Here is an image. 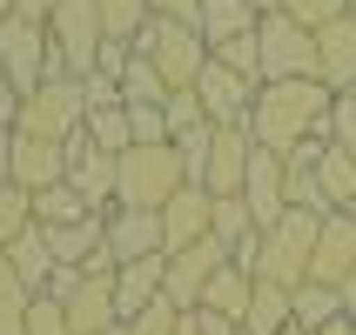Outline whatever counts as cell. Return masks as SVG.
Masks as SVG:
<instances>
[{
	"label": "cell",
	"instance_id": "6da1fadb",
	"mask_svg": "<svg viewBox=\"0 0 356 335\" xmlns=\"http://www.w3.org/2000/svg\"><path fill=\"white\" fill-rule=\"evenodd\" d=\"M330 101L337 94H330L323 80H262L242 128H249L256 148L316 168V148H330Z\"/></svg>",
	"mask_w": 356,
	"mask_h": 335
},
{
	"label": "cell",
	"instance_id": "7a4b0ae2",
	"mask_svg": "<svg viewBox=\"0 0 356 335\" xmlns=\"http://www.w3.org/2000/svg\"><path fill=\"white\" fill-rule=\"evenodd\" d=\"M181 188H188V168H181L175 141L115 155V208H148V215H161Z\"/></svg>",
	"mask_w": 356,
	"mask_h": 335
},
{
	"label": "cell",
	"instance_id": "3957f363",
	"mask_svg": "<svg viewBox=\"0 0 356 335\" xmlns=\"http://www.w3.org/2000/svg\"><path fill=\"white\" fill-rule=\"evenodd\" d=\"M128 47H135V54L148 60L161 80H168V94L195 87L202 67H209V40H202L195 27H181V20H161V14H148V27H141Z\"/></svg>",
	"mask_w": 356,
	"mask_h": 335
},
{
	"label": "cell",
	"instance_id": "277c9868",
	"mask_svg": "<svg viewBox=\"0 0 356 335\" xmlns=\"http://www.w3.org/2000/svg\"><path fill=\"white\" fill-rule=\"evenodd\" d=\"M81 121H88L81 80L47 74L34 94H20V121H14V135H34V141H54V148H67V141L81 135Z\"/></svg>",
	"mask_w": 356,
	"mask_h": 335
},
{
	"label": "cell",
	"instance_id": "5b68a950",
	"mask_svg": "<svg viewBox=\"0 0 356 335\" xmlns=\"http://www.w3.org/2000/svg\"><path fill=\"white\" fill-rule=\"evenodd\" d=\"M316 228H323V215H302V208H289L276 228H262L256 275L282 282V289H302V282H309V255H316Z\"/></svg>",
	"mask_w": 356,
	"mask_h": 335
},
{
	"label": "cell",
	"instance_id": "8992f818",
	"mask_svg": "<svg viewBox=\"0 0 356 335\" xmlns=\"http://www.w3.org/2000/svg\"><path fill=\"white\" fill-rule=\"evenodd\" d=\"M256 47H262V80H316V34L296 27L289 14L256 20Z\"/></svg>",
	"mask_w": 356,
	"mask_h": 335
},
{
	"label": "cell",
	"instance_id": "52a82bcc",
	"mask_svg": "<svg viewBox=\"0 0 356 335\" xmlns=\"http://www.w3.org/2000/svg\"><path fill=\"white\" fill-rule=\"evenodd\" d=\"M0 74L14 80L20 94H34L47 80V27L40 20H20V14L0 20Z\"/></svg>",
	"mask_w": 356,
	"mask_h": 335
},
{
	"label": "cell",
	"instance_id": "ba28073f",
	"mask_svg": "<svg viewBox=\"0 0 356 335\" xmlns=\"http://www.w3.org/2000/svg\"><path fill=\"white\" fill-rule=\"evenodd\" d=\"M242 208H249V221L262 228H276L282 215H289V161L269 155V148H256L249 155V175H242Z\"/></svg>",
	"mask_w": 356,
	"mask_h": 335
},
{
	"label": "cell",
	"instance_id": "9c48e42d",
	"mask_svg": "<svg viewBox=\"0 0 356 335\" xmlns=\"http://www.w3.org/2000/svg\"><path fill=\"white\" fill-rule=\"evenodd\" d=\"M101 248H108L115 268L161 255V215H148V208H108L101 215Z\"/></svg>",
	"mask_w": 356,
	"mask_h": 335
},
{
	"label": "cell",
	"instance_id": "30bf717a",
	"mask_svg": "<svg viewBox=\"0 0 356 335\" xmlns=\"http://www.w3.org/2000/svg\"><path fill=\"white\" fill-rule=\"evenodd\" d=\"M222 261H229V248H222L216 235L195 241V248H181V255H168V268H161V295L175 302V309H195L202 289H209V275H216Z\"/></svg>",
	"mask_w": 356,
	"mask_h": 335
},
{
	"label": "cell",
	"instance_id": "8fae6325",
	"mask_svg": "<svg viewBox=\"0 0 356 335\" xmlns=\"http://www.w3.org/2000/svg\"><path fill=\"white\" fill-rule=\"evenodd\" d=\"M209 228H216V195L188 181V188L161 208V255H181V248L209 241Z\"/></svg>",
	"mask_w": 356,
	"mask_h": 335
},
{
	"label": "cell",
	"instance_id": "7c38bea8",
	"mask_svg": "<svg viewBox=\"0 0 356 335\" xmlns=\"http://www.w3.org/2000/svg\"><path fill=\"white\" fill-rule=\"evenodd\" d=\"M60 155H67V188H74L95 215H108V208H115V155L88 148V135H74Z\"/></svg>",
	"mask_w": 356,
	"mask_h": 335
},
{
	"label": "cell",
	"instance_id": "4fadbf2b",
	"mask_svg": "<svg viewBox=\"0 0 356 335\" xmlns=\"http://www.w3.org/2000/svg\"><path fill=\"white\" fill-rule=\"evenodd\" d=\"M7 161H14V188L20 195H47L67 181V155L54 141H34V135H7Z\"/></svg>",
	"mask_w": 356,
	"mask_h": 335
},
{
	"label": "cell",
	"instance_id": "5bb4252c",
	"mask_svg": "<svg viewBox=\"0 0 356 335\" xmlns=\"http://www.w3.org/2000/svg\"><path fill=\"white\" fill-rule=\"evenodd\" d=\"M356 275V221L350 215H323L316 228V255H309V282L323 289H343Z\"/></svg>",
	"mask_w": 356,
	"mask_h": 335
},
{
	"label": "cell",
	"instance_id": "9a60e30c",
	"mask_svg": "<svg viewBox=\"0 0 356 335\" xmlns=\"http://www.w3.org/2000/svg\"><path fill=\"white\" fill-rule=\"evenodd\" d=\"M195 101H202V114H209V128H242V121H249V101H256V87L209 60V67H202V80H195Z\"/></svg>",
	"mask_w": 356,
	"mask_h": 335
},
{
	"label": "cell",
	"instance_id": "2e32d148",
	"mask_svg": "<svg viewBox=\"0 0 356 335\" xmlns=\"http://www.w3.org/2000/svg\"><path fill=\"white\" fill-rule=\"evenodd\" d=\"M249 155H256L249 128H216V141H209V168H202V188H209V195H242Z\"/></svg>",
	"mask_w": 356,
	"mask_h": 335
},
{
	"label": "cell",
	"instance_id": "e0dca14e",
	"mask_svg": "<svg viewBox=\"0 0 356 335\" xmlns=\"http://www.w3.org/2000/svg\"><path fill=\"white\" fill-rule=\"evenodd\" d=\"M60 316H67V329H74V335H108V329H121V316H115V275H81V289L60 302Z\"/></svg>",
	"mask_w": 356,
	"mask_h": 335
},
{
	"label": "cell",
	"instance_id": "ac0fdd59",
	"mask_svg": "<svg viewBox=\"0 0 356 335\" xmlns=\"http://www.w3.org/2000/svg\"><path fill=\"white\" fill-rule=\"evenodd\" d=\"M316 80L330 87V94H350L356 87V20H330L316 34Z\"/></svg>",
	"mask_w": 356,
	"mask_h": 335
},
{
	"label": "cell",
	"instance_id": "d6986e66",
	"mask_svg": "<svg viewBox=\"0 0 356 335\" xmlns=\"http://www.w3.org/2000/svg\"><path fill=\"white\" fill-rule=\"evenodd\" d=\"M161 268H168V255L121 261V268H115V316L121 322H135L141 309H155V302H161Z\"/></svg>",
	"mask_w": 356,
	"mask_h": 335
},
{
	"label": "cell",
	"instance_id": "ffe728a7",
	"mask_svg": "<svg viewBox=\"0 0 356 335\" xmlns=\"http://www.w3.org/2000/svg\"><path fill=\"white\" fill-rule=\"evenodd\" d=\"M249 295H256V275H249V268H236V261H222L216 275H209V289H202L195 309H209V316H222V322H236V329H242Z\"/></svg>",
	"mask_w": 356,
	"mask_h": 335
},
{
	"label": "cell",
	"instance_id": "44dd1931",
	"mask_svg": "<svg viewBox=\"0 0 356 335\" xmlns=\"http://www.w3.org/2000/svg\"><path fill=\"white\" fill-rule=\"evenodd\" d=\"M316 188H323V208H330V215L356 208V155H343L337 141L316 148Z\"/></svg>",
	"mask_w": 356,
	"mask_h": 335
},
{
	"label": "cell",
	"instance_id": "7402d4cb",
	"mask_svg": "<svg viewBox=\"0 0 356 335\" xmlns=\"http://www.w3.org/2000/svg\"><path fill=\"white\" fill-rule=\"evenodd\" d=\"M296 329V309H289V289L282 282L256 275V295H249V316H242V335H282Z\"/></svg>",
	"mask_w": 356,
	"mask_h": 335
},
{
	"label": "cell",
	"instance_id": "603a6c76",
	"mask_svg": "<svg viewBox=\"0 0 356 335\" xmlns=\"http://www.w3.org/2000/svg\"><path fill=\"white\" fill-rule=\"evenodd\" d=\"M195 34L209 47H222V40H236V34H256V14H249V0H202Z\"/></svg>",
	"mask_w": 356,
	"mask_h": 335
},
{
	"label": "cell",
	"instance_id": "cb8c5ba5",
	"mask_svg": "<svg viewBox=\"0 0 356 335\" xmlns=\"http://www.w3.org/2000/svg\"><path fill=\"white\" fill-rule=\"evenodd\" d=\"M81 135H88V148H101V155H128L135 148V121H128V108H88V121H81Z\"/></svg>",
	"mask_w": 356,
	"mask_h": 335
},
{
	"label": "cell",
	"instance_id": "d4e9b609",
	"mask_svg": "<svg viewBox=\"0 0 356 335\" xmlns=\"http://www.w3.org/2000/svg\"><path fill=\"white\" fill-rule=\"evenodd\" d=\"M0 261H7V268H14V275L27 282V289H34V295L47 289V275H54V255H47V235H40V228H27V235H20L14 248L0 255Z\"/></svg>",
	"mask_w": 356,
	"mask_h": 335
},
{
	"label": "cell",
	"instance_id": "484cf974",
	"mask_svg": "<svg viewBox=\"0 0 356 335\" xmlns=\"http://www.w3.org/2000/svg\"><path fill=\"white\" fill-rule=\"evenodd\" d=\"M289 309H296V329H302V335H316V329H330V322H343L337 289H323V282H302V289H289Z\"/></svg>",
	"mask_w": 356,
	"mask_h": 335
},
{
	"label": "cell",
	"instance_id": "4316f807",
	"mask_svg": "<svg viewBox=\"0 0 356 335\" xmlns=\"http://www.w3.org/2000/svg\"><path fill=\"white\" fill-rule=\"evenodd\" d=\"M95 208L60 181V188H47V195H34V228H67V221H88Z\"/></svg>",
	"mask_w": 356,
	"mask_h": 335
},
{
	"label": "cell",
	"instance_id": "83f0119b",
	"mask_svg": "<svg viewBox=\"0 0 356 335\" xmlns=\"http://www.w3.org/2000/svg\"><path fill=\"white\" fill-rule=\"evenodd\" d=\"M209 60L229 67L236 80H249V87H262V47H256V34H236V40H222V47H209Z\"/></svg>",
	"mask_w": 356,
	"mask_h": 335
},
{
	"label": "cell",
	"instance_id": "f1b7e54d",
	"mask_svg": "<svg viewBox=\"0 0 356 335\" xmlns=\"http://www.w3.org/2000/svg\"><path fill=\"white\" fill-rule=\"evenodd\" d=\"M27 309H34V289L0 261V335H27Z\"/></svg>",
	"mask_w": 356,
	"mask_h": 335
},
{
	"label": "cell",
	"instance_id": "f546056e",
	"mask_svg": "<svg viewBox=\"0 0 356 335\" xmlns=\"http://www.w3.org/2000/svg\"><path fill=\"white\" fill-rule=\"evenodd\" d=\"M161 101H168V80L135 54V60H128V74H121V108H161Z\"/></svg>",
	"mask_w": 356,
	"mask_h": 335
},
{
	"label": "cell",
	"instance_id": "4dcf8cb0",
	"mask_svg": "<svg viewBox=\"0 0 356 335\" xmlns=\"http://www.w3.org/2000/svg\"><path fill=\"white\" fill-rule=\"evenodd\" d=\"M95 7H101L108 40H135L141 27H148V14H155V0H95Z\"/></svg>",
	"mask_w": 356,
	"mask_h": 335
},
{
	"label": "cell",
	"instance_id": "1f68e13d",
	"mask_svg": "<svg viewBox=\"0 0 356 335\" xmlns=\"http://www.w3.org/2000/svg\"><path fill=\"white\" fill-rule=\"evenodd\" d=\"M209 235H216L222 248H229V255H236L242 241L256 235V221H249V208H242V195H216V228H209Z\"/></svg>",
	"mask_w": 356,
	"mask_h": 335
},
{
	"label": "cell",
	"instance_id": "d6a6232c",
	"mask_svg": "<svg viewBox=\"0 0 356 335\" xmlns=\"http://www.w3.org/2000/svg\"><path fill=\"white\" fill-rule=\"evenodd\" d=\"M34 228V195H20V188H0V255L14 248L20 235Z\"/></svg>",
	"mask_w": 356,
	"mask_h": 335
},
{
	"label": "cell",
	"instance_id": "836d02e7",
	"mask_svg": "<svg viewBox=\"0 0 356 335\" xmlns=\"http://www.w3.org/2000/svg\"><path fill=\"white\" fill-rule=\"evenodd\" d=\"M161 121H168V141H181V135H195V128H209V114H202L195 87H181V94L161 101Z\"/></svg>",
	"mask_w": 356,
	"mask_h": 335
},
{
	"label": "cell",
	"instance_id": "e575fe53",
	"mask_svg": "<svg viewBox=\"0 0 356 335\" xmlns=\"http://www.w3.org/2000/svg\"><path fill=\"white\" fill-rule=\"evenodd\" d=\"M282 14L296 20V27H309V34H323L330 20L350 14V0H282Z\"/></svg>",
	"mask_w": 356,
	"mask_h": 335
},
{
	"label": "cell",
	"instance_id": "d590c367",
	"mask_svg": "<svg viewBox=\"0 0 356 335\" xmlns=\"http://www.w3.org/2000/svg\"><path fill=\"white\" fill-rule=\"evenodd\" d=\"M330 141H337L343 155H356V87L330 101Z\"/></svg>",
	"mask_w": 356,
	"mask_h": 335
},
{
	"label": "cell",
	"instance_id": "8d00e7d4",
	"mask_svg": "<svg viewBox=\"0 0 356 335\" xmlns=\"http://www.w3.org/2000/svg\"><path fill=\"white\" fill-rule=\"evenodd\" d=\"M209 141H216V128H195V135L175 141V155H181V168H188V181H195V188H202V168H209Z\"/></svg>",
	"mask_w": 356,
	"mask_h": 335
},
{
	"label": "cell",
	"instance_id": "74e56055",
	"mask_svg": "<svg viewBox=\"0 0 356 335\" xmlns=\"http://www.w3.org/2000/svg\"><path fill=\"white\" fill-rule=\"evenodd\" d=\"M175 322H181V309H175L168 295H161L155 309H141V316L128 322V335H175Z\"/></svg>",
	"mask_w": 356,
	"mask_h": 335
},
{
	"label": "cell",
	"instance_id": "f35d334b",
	"mask_svg": "<svg viewBox=\"0 0 356 335\" xmlns=\"http://www.w3.org/2000/svg\"><path fill=\"white\" fill-rule=\"evenodd\" d=\"M27 335H74L54 295H34V309H27Z\"/></svg>",
	"mask_w": 356,
	"mask_h": 335
},
{
	"label": "cell",
	"instance_id": "ab89813d",
	"mask_svg": "<svg viewBox=\"0 0 356 335\" xmlns=\"http://www.w3.org/2000/svg\"><path fill=\"white\" fill-rule=\"evenodd\" d=\"M128 60H135V47L128 40H101V54H95V74H108L121 87V74H128Z\"/></svg>",
	"mask_w": 356,
	"mask_h": 335
},
{
	"label": "cell",
	"instance_id": "60d3db41",
	"mask_svg": "<svg viewBox=\"0 0 356 335\" xmlns=\"http://www.w3.org/2000/svg\"><path fill=\"white\" fill-rule=\"evenodd\" d=\"M14 121H20V87H14L7 74H0V141L14 135Z\"/></svg>",
	"mask_w": 356,
	"mask_h": 335
},
{
	"label": "cell",
	"instance_id": "b9f144b4",
	"mask_svg": "<svg viewBox=\"0 0 356 335\" xmlns=\"http://www.w3.org/2000/svg\"><path fill=\"white\" fill-rule=\"evenodd\" d=\"M155 14H161V20H181V27H195L202 0H155Z\"/></svg>",
	"mask_w": 356,
	"mask_h": 335
},
{
	"label": "cell",
	"instance_id": "7bdbcfd3",
	"mask_svg": "<svg viewBox=\"0 0 356 335\" xmlns=\"http://www.w3.org/2000/svg\"><path fill=\"white\" fill-rule=\"evenodd\" d=\"M14 14H20V20H40V27H47V14H54V0H14Z\"/></svg>",
	"mask_w": 356,
	"mask_h": 335
},
{
	"label": "cell",
	"instance_id": "ee69618b",
	"mask_svg": "<svg viewBox=\"0 0 356 335\" xmlns=\"http://www.w3.org/2000/svg\"><path fill=\"white\" fill-rule=\"evenodd\" d=\"M337 302H343V322H356V275H350V282L337 289Z\"/></svg>",
	"mask_w": 356,
	"mask_h": 335
},
{
	"label": "cell",
	"instance_id": "f6af8a7d",
	"mask_svg": "<svg viewBox=\"0 0 356 335\" xmlns=\"http://www.w3.org/2000/svg\"><path fill=\"white\" fill-rule=\"evenodd\" d=\"M0 188H14V161H7V141H0Z\"/></svg>",
	"mask_w": 356,
	"mask_h": 335
},
{
	"label": "cell",
	"instance_id": "bcb514c9",
	"mask_svg": "<svg viewBox=\"0 0 356 335\" xmlns=\"http://www.w3.org/2000/svg\"><path fill=\"white\" fill-rule=\"evenodd\" d=\"M316 335H356V322H330V329H316Z\"/></svg>",
	"mask_w": 356,
	"mask_h": 335
},
{
	"label": "cell",
	"instance_id": "7dc6e473",
	"mask_svg": "<svg viewBox=\"0 0 356 335\" xmlns=\"http://www.w3.org/2000/svg\"><path fill=\"white\" fill-rule=\"evenodd\" d=\"M7 14H14V0H0V20H7Z\"/></svg>",
	"mask_w": 356,
	"mask_h": 335
},
{
	"label": "cell",
	"instance_id": "c3c4849f",
	"mask_svg": "<svg viewBox=\"0 0 356 335\" xmlns=\"http://www.w3.org/2000/svg\"><path fill=\"white\" fill-rule=\"evenodd\" d=\"M350 20H356V0H350Z\"/></svg>",
	"mask_w": 356,
	"mask_h": 335
},
{
	"label": "cell",
	"instance_id": "681fc988",
	"mask_svg": "<svg viewBox=\"0 0 356 335\" xmlns=\"http://www.w3.org/2000/svg\"><path fill=\"white\" fill-rule=\"evenodd\" d=\"M282 335H302V329H282Z\"/></svg>",
	"mask_w": 356,
	"mask_h": 335
}]
</instances>
